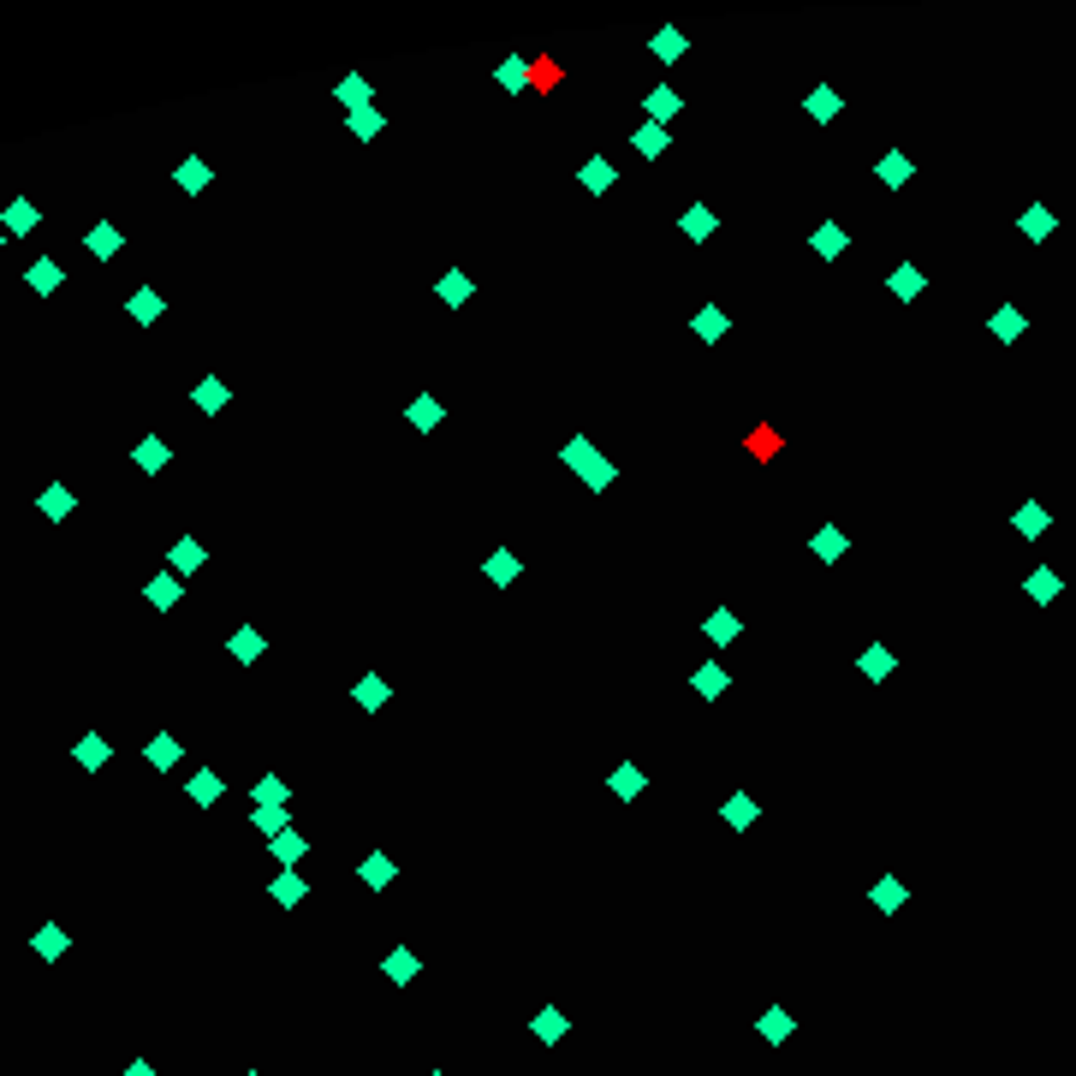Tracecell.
<instances>
[{
	"label": "cell",
	"mask_w": 1076,
	"mask_h": 1076,
	"mask_svg": "<svg viewBox=\"0 0 1076 1076\" xmlns=\"http://www.w3.org/2000/svg\"><path fill=\"white\" fill-rule=\"evenodd\" d=\"M36 227H42V209H36L30 197H13L6 209H0V232H6V239H30Z\"/></svg>",
	"instance_id": "1"
},
{
	"label": "cell",
	"mask_w": 1076,
	"mask_h": 1076,
	"mask_svg": "<svg viewBox=\"0 0 1076 1076\" xmlns=\"http://www.w3.org/2000/svg\"><path fill=\"white\" fill-rule=\"evenodd\" d=\"M60 280H66V268H60L54 256H36V262L24 268V285L36 292V298H54V292H60Z\"/></svg>",
	"instance_id": "2"
},
{
	"label": "cell",
	"mask_w": 1076,
	"mask_h": 1076,
	"mask_svg": "<svg viewBox=\"0 0 1076 1076\" xmlns=\"http://www.w3.org/2000/svg\"><path fill=\"white\" fill-rule=\"evenodd\" d=\"M227 398H232V387L220 381V375H202V381L191 387V405H197L202 416H220V411H227Z\"/></svg>",
	"instance_id": "3"
},
{
	"label": "cell",
	"mask_w": 1076,
	"mask_h": 1076,
	"mask_svg": "<svg viewBox=\"0 0 1076 1076\" xmlns=\"http://www.w3.org/2000/svg\"><path fill=\"white\" fill-rule=\"evenodd\" d=\"M179 755H184V744H179L173 732H155L149 744H143V762L155 767V773H173V767H179Z\"/></svg>",
	"instance_id": "4"
},
{
	"label": "cell",
	"mask_w": 1076,
	"mask_h": 1076,
	"mask_svg": "<svg viewBox=\"0 0 1076 1076\" xmlns=\"http://www.w3.org/2000/svg\"><path fill=\"white\" fill-rule=\"evenodd\" d=\"M161 310H167V298H161L155 285H137V292H131V304H126V315H131L137 327H155Z\"/></svg>",
	"instance_id": "5"
},
{
	"label": "cell",
	"mask_w": 1076,
	"mask_h": 1076,
	"mask_svg": "<svg viewBox=\"0 0 1076 1076\" xmlns=\"http://www.w3.org/2000/svg\"><path fill=\"white\" fill-rule=\"evenodd\" d=\"M167 458H173L167 440H161V435H143V440H137V453H131V464H137L143 476H161V470H167Z\"/></svg>",
	"instance_id": "6"
},
{
	"label": "cell",
	"mask_w": 1076,
	"mask_h": 1076,
	"mask_svg": "<svg viewBox=\"0 0 1076 1076\" xmlns=\"http://www.w3.org/2000/svg\"><path fill=\"white\" fill-rule=\"evenodd\" d=\"M71 755H78V767H84V773H101V767H108V755H114V744H108L101 732H84L78 744H71Z\"/></svg>",
	"instance_id": "7"
},
{
	"label": "cell",
	"mask_w": 1076,
	"mask_h": 1076,
	"mask_svg": "<svg viewBox=\"0 0 1076 1076\" xmlns=\"http://www.w3.org/2000/svg\"><path fill=\"white\" fill-rule=\"evenodd\" d=\"M119 244H126V232H119L114 220H101V227H89V232H84V250L96 256V262H114Z\"/></svg>",
	"instance_id": "8"
},
{
	"label": "cell",
	"mask_w": 1076,
	"mask_h": 1076,
	"mask_svg": "<svg viewBox=\"0 0 1076 1076\" xmlns=\"http://www.w3.org/2000/svg\"><path fill=\"white\" fill-rule=\"evenodd\" d=\"M36 506H42V518H48V524H66V518H71V506H78V494H71L66 482H48Z\"/></svg>",
	"instance_id": "9"
},
{
	"label": "cell",
	"mask_w": 1076,
	"mask_h": 1076,
	"mask_svg": "<svg viewBox=\"0 0 1076 1076\" xmlns=\"http://www.w3.org/2000/svg\"><path fill=\"white\" fill-rule=\"evenodd\" d=\"M227 649H232V660H239V666H256V660H262V649H268V637H262L256 624H239Z\"/></svg>",
	"instance_id": "10"
},
{
	"label": "cell",
	"mask_w": 1076,
	"mask_h": 1076,
	"mask_svg": "<svg viewBox=\"0 0 1076 1076\" xmlns=\"http://www.w3.org/2000/svg\"><path fill=\"white\" fill-rule=\"evenodd\" d=\"M30 946H36V958H42V963H54V958H66V951H71V934L60 928V922H42Z\"/></svg>",
	"instance_id": "11"
},
{
	"label": "cell",
	"mask_w": 1076,
	"mask_h": 1076,
	"mask_svg": "<svg viewBox=\"0 0 1076 1076\" xmlns=\"http://www.w3.org/2000/svg\"><path fill=\"white\" fill-rule=\"evenodd\" d=\"M143 601H149L155 613H173V607H179V577H173V571L149 577V583H143Z\"/></svg>",
	"instance_id": "12"
},
{
	"label": "cell",
	"mask_w": 1076,
	"mask_h": 1076,
	"mask_svg": "<svg viewBox=\"0 0 1076 1076\" xmlns=\"http://www.w3.org/2000/svg\"><path fill=\"white\" fill-rule=\"evenodd\" d=\"M184 791H191V803H197V809H214V803H220V791H227V785H220V773H214V767H197V773H191V785H184Z\"/></svg>",
	"instance_id": "13"
},
{
	"label": "cell",
	"mask_w": 1076,
	"mask_h": 1076,
	"mask_svg": "<svg viewBox=\"0 0 1076 1076\" xmlns=\"http://www.w3.org/2000/svg\"><path fill=\"white\" fill-rule=\"evenodd\" d=\"M755 1029H762V1041H773V1047H785V1041H791V1034H797V1023H791V1011H785V1006H767Z\"/></svg>",
	"instance_id": "14"
},
{
	"label": "cell",
	"mask_w": 1076,
	"mask_h": 1076,
	"mask_svg": "<svg viewBox=\"0 0 1076 1076\" xmlns=\"http://www.w3.org/2000/svg\"><path fill=\"white\" fill-rule=\"evenodd\" d=\"M202 559H209V553H202L197 536H179V541H173V553H167V566L179 571V577H184V571H202Z\"/></svg>",
	"instance_id": "15"
},
{
	"label": "cell",
	"mask_w": 1076,
	"mask_h": 1076,
	"mask_svg": "<svg viewBox=\"0 0 1076 1076\" xmlns=\"http://www.w3.org/2000/svg\"><path fill=\"white\" fill-rule=\"evenodd\" d=\"M304 893H310V886H304L298 868H280V875H274V904L292 910V904H304Z\"/></svg>",
	"instance_id": "16"
},
{
	"label": "cell",
	"mask_w": 1076,
	"mask_h": 1076,
	"mask_svg": "<svg viewBox=\"0 0 1076 1076\" xmlns=\"http://www.w3.org/2000/svg\"><path fill=\"white\" fill-rule=\"evenodd\" d=\"M209 179H214V173H209V161H202V155H184L179 161V191L197 197V191H209Z\"/></svg>",
	"instance_id": "17"
},
{
	"label": "cell",
	"mask_w": 1076,
	"mask_h": 1076,
	"mask_svg": "<svg viewBox=\"0 0 1076 1076\" xmlns=\"http://www.w3.org/2000/svg\"><path fill=\"white\" fill-rule=\"evenodd\" d=\"M304 850H310V838H298V827H285V833H274V856H280L285 868L304 863Z\"/></svg>",
	"instance_id": "18"
},
{
	"label": "cell",
	"mask_w": 1076,
	"mask_h": 1076,
	"mask_svg": "<svg viewBox=\"0 0 1076 1076\" xmlns=\"http://www.w3.org/2000/svg\"><path fill=\"white\" fill-rule=\"evenodd\" d=\"M566 464H571V470H577V476H589V470H595V464H601V453H595V440H583V435H577V440H571V446H566Z\"/></svg>",
	"instance_id": "19"
},
{
	"label": "cell",
	"mask_w": 1076,
	"mask_h": 1076,
	"mask_svg": "<svg viewBox=\"0 0 1076 1076\" xmlns=\"http://www.w3.org/2000/svg\"><path fill=\"white\" fill-rule=\"evenodd\" d=\"M529 1029H536V1041H547V1047H553V1041H559V1034H566V1011H553V1006H541V1011H536V1023H529Z\"/></svg>",
	"instance_id": "20"
},
{
	"label": "cell",
	"mask_w": 1076,
	"mask_h": 1076,
	"mask_svg": "<svg viewBox=\"0 0 1076 1076\" xmlns=\"http://www.w3.org/2000/svg\"><path fill=\"white\" fill-rule=\"evenodd\" d=\"M381 969L398 981V987H405V981H416V951H405V946H398V951H387V963H381Z\"/></svg>",
	"instance_id": "21"
},
{
	"label": "cell",
	"mask_w": 1076,
	"mask_h": 1076,
	"mask_svg": "<svg viewBox=\"0 0 1076 1076\" xmlns=\"http://www.w3.org/2000/svg\"><path fill=\"white\" fill-rule=\"evenodd\" d=\"M725 327H732V322H725V315L720 310H714V304H708V310H696V340H725Z\"/></svg>",
	"instance_id": "22"
},
{
	"label": "cell",
	"mask_w": 1076,
	"mask_h": 1076,
	"mask_svg": "<svg viewBox=\"0 0 1076 1076\" xmlns=\"http://www.w3.org/2000/svg\"><path fill=\"white\" fill-rule=\"evenodd\" d=\"M411 423L423 428V435H428V428H440V405H435V393H416V398H411Z\"/></svg>",
	"instance_id": "23"
},
{
	"label": "cell",
	"mask_w": 1076,
	"mask_h": 1076,
	"mask_svg": "<svg viewBox=\"0 0 1076 1076\" xmlns=\"http://www.w3.org/2000/svg\"><path fill=\"white\" fill-rule=\"evenodd\" d=\"M684 232H690V239H708V232H714V209H708V202H690V209H684Z\"/></svg>",
	"instance_id": "24"
},
{
	"label": "cell",
	"mask_w": 1076,
	"mask_h": 1076,
	"mask_svg": "<svg viewBox=\"0 0 1076 1076\" xmlns=\"http://www.w3.org/2000/svg\"><path fill=\"white\" fill-rule=\"evenodd\" d=\"M809 547L821 553L827 566H833V559H845V536H838V529H833V524H827V529H815V541H809Z\"/></svg>",
	"instance_id": "25"
},
{
	"label": "cell",
	"mask_w": 1076,
	"mask_h": 1076,
	"mask_svg": "<svg viewBox=\"0 0 1076 1076\" xmlns=\"http://www.w3.org/2000/svg\"><path fill=\"white\" fill-rule=\"evenodd\" d=\"M809 244H815V256H827V262H833V256L845 250V232H838L833 220H821V232H815V239H809Z\"/></svg>",
	"instance_id": "26"
},
{
	"label": "cell",
	"mask_w": 1076,
	"mask_h": 1076,
	"mask_svg": "<svg viewBox=\"0 0 1076 1076\" xmlns=\"http://www.w3.org/2000/svg\"><path fill=\"white\" fill-rule=\"evenodd\" d=\"M381 702H387V678H375V672H369V678L357 684V708H369V714H375Z\"/></svg>",
	"instance_id": "27"
},
{
	"label": "cell",
	"mask_w": 1076,
	"mask_h": 1076,
	"mask_svg": "<svg viewBox=\"0 0 1076 1076\" xmlns=\"http://www.w3.org/2000/svg\"><path fill=\"white\" fill-rule=\"evenodd\" d=\"M583 184H589V191H607V184H613V161H607V155H589V167H583Z\"/></svg>",
	"instance_id": "28"
},
{
	"label": "cell",
	"mask_w": 1076,
	"mask_h": 1076,
	"mask_svg": "<svg viewBox=\"0 0 1076 1076\" xmlns=\"http://www.w3.org/2000/svg\"><path fill=\"white\" fill-rule=\"evenodd\" d=\"M737 631H744V619H737V613H714V619H708V642H732Z\"/></svg>",
	"instance_id": "29"
},
{
	"label": "cell",
	"mask_w": 1076,
	"mask_h": 1076,
	"mask_svg": "<svg viewBox=\"0 0 1076 1076\" xmlns=\"http://www.w3.org/2000/svg\"><path fill=\"white\" fill-rule=\"evenodd\" d=\"M904 179H910V155H898V149H893V155L880 161V184H893V191H898Z\"/></svg>",
	"instance_id": "30"
},
{
	"label": "cell",
	"mask_w": 1076,
	"mask_h": 1076,
	"mask_svg": "<svg viewBox=\"0 0 1076 1076\" xmlns=\"http://www.w3.org/2000/svg\"><path fill=\"white\" fill-rule=\"evenodd\" d=\"M642 785H649V773H642V767H619V773H613V791H619V797H637Z\"/></svg>",
	"instance_id": "31"
},
{
	"label": "cell",
	"mask_w": 1076,
	"mask_h": 1076,
	"mask_svg": "<svg viewBox=\"0 0 1076 1076\" xmlns=\"http://www.w3.org/2000/svg\"><path fill=\"white\" fill-rule=\"evenodd\" d=\"M672 114H678V96H672V89H654L649 96V126H660V119H672Z\"/></svg>",
	"instance_id": "32"
},
{
	"label": "cell",
	"mask_w": 1076,
	"mask_h": 1076,
	"mask_svg": "<svg viewBox=\"0 0 1076 1076\" xmlns=\"http://www.w3.org/2000/svg\"><path fill=\"white\" fill-rule=\"evenodd\" d=\"M340 101H345V108H351V114H357V108H363V101H369V84H363V78H357V71H345V84H340Z\"/></svg>",
	"instance_id": "33"
},
{
	"label": "cell",
	"mask_w": 1076,
	"mask_h": 1076,
	"mask_svg": "<svg viewBox=\"0 0 1076 1076\" xmlns=\"http://www.w3.org/2000/svg\"><path fill=\"white\" fill-rule=\"evenodd\" d=\"M684 48H690V36H678V30H660V36H654V54L660 60H678Z\"/></svg>",
	"instance_id": "34"
},
{
	"label": "cell",
	"mask_w": 1076,
	"mask_h": 1076,
	"mask_svg": "<svg viewBox=\"0 0 1076 1076\" xmlns=\"http://www.w3.org/2000/svg\"><path fill=\"white\" fill-rule=\"evenodd\" d=\"M256 803H285V779L280 773H262V779H256Z\"/></svg>",
	"instance_id": "35"
},
{
	"label": "cell",
	"mask_w": 1076,
	"mask_h": 1076,
	"mask_svg": "<svg viewBox=\"0 0 1076 1076\" xmlns=\"http://www.w3.org/2000/svg\"><path fill=\"white\" fill-rule=\"evenodd\" d=\"M256 833H285V809L280 803H262V809H256Z\"/></svg>",
	"instance_id": "36"
},
{
	"label": "cell",
	"mask_w": 1076,
	"mask_h": 1076,
	"mask_svg": "<svg viewBox=\"0 0 1076 1076\" xmlns=\"http://www.w3.org/2000/svg\"><path fill=\"white\" fill-rule=\"evenodd\" d=\"M375 131H381V114H375V108H357V114H351V137H375Z\"/></svg>",
	"instance_id": "37"
},
{
	"label": "cell",
	"mask_w": 1076,
	"mask_h": 1076,
	"mask_svg": "<svg viewBox=\"0 0 1076 1076\" xmlns=\"http://www.w3.org/2000/svg\"><path fill=\"white\" fill-rule=\"evenodd\" d=\"M1023 232H1029V239H1047V232H1053V214L1041 209V202H1034V209L1023 214Z\"/></svg>",
	"instance_id": "38"
},
{
	"label": "cell",
	"mask_w": 1076,
	"mask_h": 1076,
	"mask_svg": "<svg viewBox=\"0 0 1076 1076\" xmlns=\"http://www.w3.org/2000/svg\"><path fill=\"white\" fill-rule=\"evenodd\" d=\"M720 815H725L732 827H750V821H755V803H750V797H732V803H725Z\"/></svg>",
	"instance_id": "39"
},
{
	"label": "cell",
	"mask_w": 1076,
	"mask_h": 1076,
	"mask_svg": "<svg viewBox=\"0 0 1076 1076\" xmlns=\"http://www.w3.org/2000/svg\"><path fill=\"white\" fill-rule=\"evenodd\" d=\"M922 285H928V280H922L916 268H898V274H893V292H898V298H916Z\"/></svg>",
	"instance_id": "40"
},
{
	"label": "cell",
	"mask_w": 1076,
	"mask_h": 1076,
	"mask_svg": "<svg viewBox=\"0 0 1076 1076\" xmlns=\"http://www.w3.org/2000/svg\"><path fill=\"white\" fill-rule=\"evenodd\" d=\"M637 149H642V155H660V149H666V126H642L637 131Z\"/></svg>",
	"instance_id": "41"
},
{
	"label": "cell",
	"mask_w": 1076,
	"mask_h": 1076,
	"mask_svg": "<svg viewBox=\"0 0 1076 1076\" xmlns=\"http://www.w3.org/2000/svg\"><path fill=\"white\" fill-rule=\"evenodd\" d=\"M809 114H815V119H833V114H838V96H833V89H815V96H809Z\"/></svg>",
	"instance_id": "42"
},
{
	"label": "cell",
	"mask_w": 1076,
	"mask_h": 1076,
	"mask_svg": "<svg viewBox=\"0 0 1076 1076\" xmlns=\"http://www.w3.org/2000/svg\"><path fill=\"white\" fill-rule=\"evenodd\" d=\"M440 298H446V304H464V298H470V280H464V274H446V280H440Z\"/></svg>",
	"instance_id": "43"
},
{
	"label": "cell",
	"mask_w": 1076,
	"mask_h": 1076,
	"mask_svg": "<svg viewBox=\"0 0 1076 1076\" xmlns=\"http://www.w3.org/2000/svg\"><path fill=\"white\" fill-rule=\"evenodd\" d=\"M993 333H999V340H1017V333H1023V315H1017V310H999V315H993Z\"/></svg>",
	"instance_id": "44"
},
{
	"label": "cell",
	"mask_w": 1076,
	"mask_h": 1076,
	"mask_svg": "<svg viewBox=\"0 0 1076 1076\" xmlns=\"http://www.w3.org/2000/svg\"><path fill=\"white\" fill-rule=\"evenodd\" d=\"M1017 529H1023V536H1041V529H1047V511H1041V506H1023V511H1017Z\"/></svg>",
	"instance_id": "45"
},
{
	"label": "cell",
	"mask_w": 1076,
	"mask_h": 1076,
	"mask_svg": "<svg viewBox=\"0 0 1076 1076\" xmlns=\"http://www.w3.org/2000/svg\"><path fill=\"white\" fill-rule=\"evenodd\" d=\"M1029 595H1034V601H1053V595H1059V577H1053V571H1034V577H1029Z\"/></svg>",
	"instance_id": "46"
},
{
	"label": "cell",
	"mask_w": 1076,
	"mask_h": 1076,
	"mask_svg": "<svg viewBox=\"0 0 1076 1076\" xmlns=\"http://www.w3.org/2000/svg\"><path fill=\"white\" fill-rule=\"evenodd\" d=\"M863 672H868V678H886V672H893V654H886V649H868V654H863Z\"/></svg>",
	"instance_id": "47"
},
{
	"label": "cell",
	"mask_w": 1076,
	"mask_h": 1076,
	"mask_svg": "<svg viewBox=\"0 0 1076 1076\" xmlns=\"http://www.w3.org/2000/svg\"><path fill=\"white\" fill-rule=\"evenodd\" d=\"M696 690H702V696H720V690H725V672H720V666H702V672H696Z\"/></svg>",
	"instance_id": "48"
},
{
	"label": "cell",
	"mask_w": 1076,
	"mask_h": 1076,
	"mask_svg": "<svg viewBox=\"0 0 1076 1076\" xmlns=\"http://www.w3.org/2000/svg\"><path fill=\"white\" fill-rule=\"evenodd\" d=\"M875 904H880V910H898V904H904V886H898V880H880V886H875Z\"/></svg>",
	"instance_id": "49"
},
{
	"label": "cell",
	"mask_w": 1076,
	"mask_h": 1076,
	"mask_svg": "<svg viewBox=\"0 0 1076 1076\" xmlns=\"http://www.w3.org/2000/svg\"><path fill=\"white\" fill-rule=\"evenodd\" d=\"M488 577H494V583H511V577H518V559H511V553H494V559H488Z\"/></svg>",
	"instance_id": "50"
},
{
	"label": "cell",
	"mask_w": 1076,
	"mask_h": 1076,
	"mask_svg": "<svg viewBox=\"0 0 1076 1076\" xmlns=\"http://www.w3.org/2000/svg\"><path fill=\"white\" fill-rule=\"evenodd\" d=\"M363 880H369V886H387V880H393V863H387V856H369V863H363Z\"/></svg>",
	"instance_id": "51"
},
{
	"label": "cell",
	"mask_w": 1076,
	"mask_h": 1076,
	"mask_svg": "<svg viewBox=\"0 0 1076 1076\" xmlns=\"http://www.w3.org/2000/svg\"><path fill=\"white\" fill-rule=\"evenodd\" d=\"M126 1076H155V1064H149V1059H131V1064H126Z\"/></svg>",
	"instance_id": "52"
},
{
	"label": "cell",
	"mask_w": 1076,
	"mask_h": 1076,
	"mask_svg": "<svg viewBox=\"0 0 1076 1076\" xmlns=\"http://www.w3.org/2000/svg\"><path fill=\"white\" fill-rule=\"evenodd\" d=\"M0 244H6V232H0Z\"/></svg>",
	"instance_id": "53"
},
{
	"label": "cell",
	"mask_w": 1076,
	"mask_h": 1076,
	"mask_svg": "<svg viewBox=\"0 0 1076 1076\" xmlns=\"http://www.w3.org/2000/svg\"><path fill=\"white\" fill-rule=\"evenodd\" d=\"M250 1076H256V1071H250Z\"/></svg>",
	"instance_id": "54"
}]
</instances>
